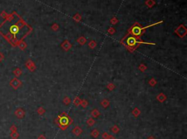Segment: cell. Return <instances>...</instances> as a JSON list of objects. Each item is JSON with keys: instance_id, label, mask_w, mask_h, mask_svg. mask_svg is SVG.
Instances as JSON below:
<instances>
[{"instance_id": "obj_3", "label": "cell", "mask_w": 187, "mask_h": 139, "mask_svg": "<svg viewBox=\"0 0 187 139\" xmlns=\"http://www.w3.org/2000/svg\"><path fill=\"white\" fill-rule=\"evenodd\" d=\"M10 137L13 139H17L18 138V133L16 131H14V132H11V134H10Z\"/></svg>"}, {"instance_id": "obj_6", "label": "cell", "mask_w": 187, "mask_h": 139, "mask_svg": "<svg viewBox=\"0 0 187 139\" xmlns=\"http://www.w3.org/2000/svg\"><path fill=\"white\" fill-rule=\"evenodd\" d=\"M78 128H77V129H75V130L74 131V133H75L76 135H79V134H80V133L81 132V131H80V130H79Z\"/></svg>"}, {"instance_id": "obj_5", "label": "cell", "mask_w": 187, "mask_h": 139, "mask_svg": "<svg viewBox=\"0 0 187 139\" xmlns=\"http://www.w3.org/2000/svg\"><path fill=\"white\" fill-rule=\"evenodd\" d=\"M16 127L15 126V125H13V126H11V128H10V131L11 132H14V131H16Z\"/></svg>"}, {"instance_id": "obj_1", "label": "cell", "mask_w": 187, "mask_h": 139, "mask_svg": "<svg viewBox=\"0 0 187 139\" xmlns=\"http://www.w3.org/2000/svg\"><path fill=\"white\" fill-rule=\"evenodd\" d=\"M19 81L17 80V79H13L12 81H11V82H10V85L12 86V87H13L14 88H17V87L19 86Z\"/></svg>"}, {"instance_id": "obj_8", "label": "cell", "mask_w": 187, "mask_h": 139, "mask_svg": "<svg viewBox=\"0 0 187 139\" xmlns=\"http://www.w3.org/2000/svg\"><path fill=\"white\" fill-rule=\"evenodd\" d=\"M94 133L93 136H94V137H97V135H98V134H97V132H94V133Z\"/></svg>"}, {"instance_id": "obj_10", "label": "cell", "mask_w": 187, "mask_h": 139, "mask_svg": "<svg viewBox=\"0 0 187 139\" xmlns=\"http://www.w3.org/2000/svg\"><path fill=\"white\" fill-rule=\"evenodd\" d=\"M151 139V138H150V139Z\"/></svg>"}, {"instance_id": "obj_4", "label": "cell", "mask_w": 187, "mask_h": 139, "mask_svg": "<svg viewBox=\"0 0 187 139\" xmlns=\"http://www.w3.org/2000/svg\"><path fill=\"white\" fill-rule=\"evenodd\" d=\"M133 32L136 34H139L140 33V28L138 26H135L133 29Z\"/></svg>"}, {"instance_id": "obj_7", "label": "cell", "mask_w": 187, "mask_h": 139, "mask_svg": "<svg viewBox=\"0 0 187 139\" xmlns=\"http://www.w3.org/2000/svg\"><path fill=\"white\" fill-rule=\"evenodd\" d=\"M3 58H4L3 55H2V53L0 52V62H1V61L3 60Z\"/></svg>"}, {"instance_id": "obj_2", "label": "cell", "mask_w": 187, "mask_h": 139, "mask_svg": "<svg viewBox=\"0 0 187 139\" xmlns=\"http://www.w3.org/2000/svg\"><path fill=\"white\" fill-rule=\"evenodd\" d=\"M15 114L17 116L18 118H23L24 116V112L22 109H18L17 111L16 112Z\"/></svg>"}, {"instance_id": "obj_9", "label": "cell", "mask_w": 187, "mask_h": 139, "mask_svg": "<svg viewBox=\"0 0 187 139\" xmlns=\"http://www.w3.org/2000/svg\"><path fill=\"white\" fill-rule=\"evenodd\" d=\"M38 139H45V138H44L43 136H40V137Z\"/></svg>"}]
</instances>
